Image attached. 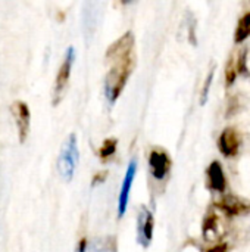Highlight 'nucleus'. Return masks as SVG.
<instances>
[{
    "label": "nucleus",
    "mask_w": 250,
    "mask_h": 252,
    "mask_svg": "<svg viewBox=\"0 0 250 252\" xmlns=\"http://www.w3.org/2000/svg\"><path fill=\"white\" fill-rule=\"evenodd\" d=\"M106 59L111 62V69L106 74L105 92L111 103L122 93L134 66V35L127 31L115 40L106 50Z\"/></svg>",
    "instance_id": "1"
},
{
    "label": "nucleus",
    "mask_w": 250,
    "mask_h": 252,
    "mask_svg": "<svg viewBox=\"0 0 250 252\" xmlns=\"http://www.w3.org/2000/svg\"><path fill=\"white\" fill-rule=\"evenodd\" d=\"M78 159H80V152H78L77 136L72 133L63 142L60 154H59V161H57L59 174L65 182L72 180V177L75 174V168L78 165Z\"/></svg>",
    "instance_id": "2"
},
{
    "label": "nucleus",
    "mask_w": 250,
    "mask_h": 252,
    "mask_svg": "<svg viewBox=\"0 0 250 252\" xmlns=\"http://www.w3.org/2000/svg\"><path fill=\"white\" fill-rule=\"evenodd\" d=\"M74 59H75V50H74L72 46H69V47L66 49V52H65L63 62L60 63V66H59V69H57V74H56L55 90H53V94H55L53 103H55V105L62 99V96H63V93H65V90H66V87H68V84H69V78H71V71H72Z\"/></svg>",
    "instance_id": "3"
},
{
    "label": "nucleus",
    "mask_w": 250,
    "mask_h": 252,
    "mask_svg": "<svg viewBox=\"0 0 250 252\" xmlns=\"http://www.w3.org/2000/svg\"><path fill=\"white\" fill-rule=\"evenodd\" d=\"M12 112L15 117V123L18 127V134H19V142L24 143L27 140V136L29 133V124H31V114L29 108L25 102L16 100L12 105Z\"/></svg>",
    "instance_id": "4"
},
{
    "label": "nucleus",
    "mask_w": 250,
    "mask_h": 252,
    "mask_svg": "<svg viewBox=\"0 0 250 252\" xmlns=\"http://www.w3.org/2000/svg\"><path fill=\"white\" fill-rule=\"evenodd\" d=\"M136 173H137V161L133 159L128 164V168H127V173H125L124 182H122V188H121V192H119V198H118V217L119 219L127 211L128 199H130V193H131V188H133V183H134Z\"/></svg>",
    "instance_id": "5"
},
{
    "label": "nucleus",
    "mask_w": 250,
    "mask_h": 252,
    "mask_svg": "<svg viewBox=\"0 0 250 252\" xmlns=\"http://www.w3.org/2000/svg\"><path fill=\"white\" fill-rule=\"evenodd\" d=\"M149 165L153 177L156 180H162L171 168V159L165 151L153 149L149 155Z\"/></svg>",
    "instance_id": "6"
},
{
    "label": "nucleus",
    "mask_w": 250,
    "mask_h": 252,
    "mask_svg": "<svg viewBox=\"0 0 250 252\" xmlns=\"http://www.w3.org/2000/svg\"><path fill=\"white\" fill-rule=\"evenodd\" d=\"M153 227H155V220L150 211L146 208H141L137 220V235H139V242L144 247H147L152 241L153 236Z\"/></svg>",
    "instance_id": "7"
},
{
    "label": "nucleus",
    "mask_w": 250,
    "mask_h": 252,
    "mask_svg": "<svg viewBox=\"0 0 250 252\" xmlns=\"http://www.w3.org/2000/svg\"><path fill=\"white\" fill-rule=\"evenodd\" d=\"M218 146H220L221 152H222L225 157H233V155H236V154L239 152L240 142H239L237 134H236L233 130L227 128V130L221 134V137H220V140H218Z\"/></svg>",
    "instance_id": "8"
},
{
    "label": "nucleus",
    "mask_w": 250,
    "mask_h": 252,
    "mask_svg": "<svg viewBox=\"0 0 250 252\" xmlns=\"http://www.w3.org/2000/svg\"><path fill=\"white\" fill-rule=\"evenodd\" d=\"M208 176H209V185L214 190L217 192H222L225 189V177H224V171L221 168L220 162H212L209 170H208Z\"/></svg>",
    "instance_id": "9"
},
{
    "label": "nucleus",
    "mask_w": 250,
    "mask_h": 252,
    "mask_svg": "<svg viewBox=\"0 0 250 252\" xmlns=\"http://www.w3.org/2000/svg\"><path fill=\"white\" fill-rule=\"evenodd\" d=\"M220 207L224 210V211H227L228 214H239V213H243L245 211V205L239 201V199H236V198H225V199H222V202L220 204Z\"/></svg>",
    "instance_id": "10"
},
{
    "label": "nucleus",
    "mask_w": 250,
    "mask_h": 252,
    "mask_svg": "<svg viewBox=\"0 0 250 252\" xmlns=\"http://www.w3.org/2000/svg\"><path fill=\"white\" fill-rule=\"evenodd\" d=\"M250 35V13H246L242 19H240V22H239V25H237V31H236V41L237 43H240V41H243L245 38H248Z\"/></svg>",
    "instance_id": "11"
},
{
    "label": "nucleus",
    "mask_w": 250,
    "mask_h": 252,
    "mask_svg": "<svg viewBox=\"0 0 250 252\" xmlns=\"http://www.w3.org/2000/svg\"><path fill=\"white\" fill-rule=\"evenodd\" d=\"M115 152H116V139H106L99 149V157L102 159H108Z\"/></svg>",
    "instance_id": "12"
},
{
    "label": "nucleus",
    "mask_w": 250,
    "mask_h": 252,
    "mask_svg": "<svg viewBox=\"0 0 250 252\" xmlns=\"http://www.w3.org/2000/svg\"><path fill=\"white\" fill-rule=\"evenodd\" d=\"M90 252H115V248H109L108 245H97V247H93V250Z\"/></svg>",
    "instance_id": "13"
},
{
    "label": "nucleus",
    "mask_w": 250,
    "mask_h": 252,
    "mask_svg": "<svg viewBox=\"0 0 250 252\" xmlns=\"http://www.w3.org/2000/svg\"><path fill=\"white\" fill-rule=\"evenodd\" d=\"M85 247H87V242H85V239H83L77 248V252H85Z\"/></svg>",
    "instance_id": "14"
}]
</instances>
